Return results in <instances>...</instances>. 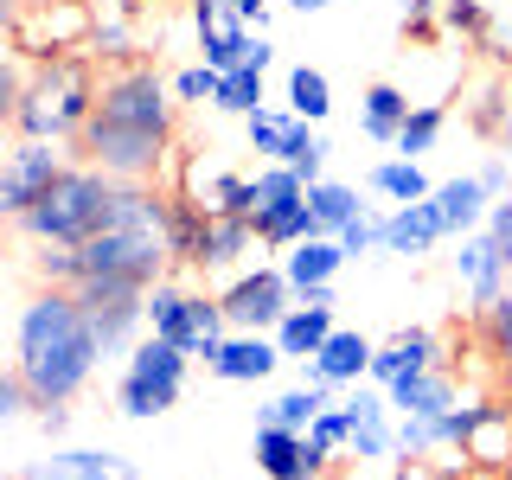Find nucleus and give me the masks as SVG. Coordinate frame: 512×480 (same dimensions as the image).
I'll return each mask as SVG.
<instances>
[{
    "label": "nucleus",
    "instance_id": "7ed1b4c3",
    "mask_svg": "<svg viewBox=\"0 0 512 480\" xmlns=\"http://www.w3.org/2000/svg\"><path fill=\"white\" fill-rule=\"evenodd\" d=\"M96 84H103V64L90 52H58V58H32V84L20 96V109L7 116L13 135L32 141H71L90 128L96 116Z\"/></svg>",
    "mask_w": 512,
    "mask_h": 480
},
{
    "label": "nucleus",
    "instance_id": "5701e85b",
    "mask_svg": "<svg viewBox=\"0 0 512 480\" xmlns=\"http://www.w3.org/2000/svg\"><path fill=\"white\" fill-rule=\"evenodd\" d=\"M20 480H122V455H109V448H52Z\"/></svg>",
    "mask_w": 512,
    "mask_h": 480
},
{
    "label": "nucleus",
    "instance_id": "a211bd4d",
    "mask_svg": "<svg viewBox=\"0 0 512 480\" xmlns=\"http://www.w3.org/2000/svg\"><path fill=\"white\" fill-rule=\"evenodd\" d=\"M333 327H340V301H333V295H320V301H295V308L282 314V327H276V346H282V359L308 365L314 352L333 340Z\"/></svg>",
    "mask_w": 512,
    "mask_h": 480
},
{
    "label": "nucleus",
    "instance_id": "ddd939ff",
    "mask_svg": "<svg viewBox=\"0 0 512 480\" xmlns=\"http://www.w3.org/2000/svg\"><path fill=\"white\" fill-rule=\"evenodd\" d=\"M327 448L314 436H295V429H276V423H256V468L269 480H320L327 474Z\"/></svg>",
    "mask_w": 512,
    "mask_h": 480
},
{
    "label": "nucleus",
    "instance_id": "39448f33",
    "mask_svg": "<svg viewBox=\"0 0 512 480\" xmlns=\"http://www.w3.org/2000/svg\"><path fill=\"white\" fill-rule=\"evenodd\" d=\"M96 122H116V128H135V135L173 141V128H180V96H173V77H160L148 58L109 64L103 84H96Z\"/></svg>",
    "mask_w": 512,
    "mask_h": 480
},
{
    "label": "nucleus",
    "instance_id": "58836bf2",
    "mask_svg": "<svg viewBox=\"0 0 512 480\" xmlns=\"http://www.w3.org/2000/svg\"><path fill=\"white\" fill-rule=\"evenodd\" d=\"M39 288H77L84 282V263H77V250H58V244H39Z\"/></svg>",
    "mask_w": 512,
    "mask_h": 480
},
{
    "label": "nucleus",
    "instance_id": "79ce46f5",
    "mask_svg": "<svg viewBox=\"0 0 512 480\" xmlns=\"http://www.w3.org/2000/svg\"><path fill=\"white\" fill-rule=\"evenodd\" d=\"M308 436H314L320 448H327V455H346V436H352V416H346V404H340V397H333V404H327V410L314 416V429H308Z\"/></svg>",
    "mask_w": 512,
    "mask_h": 480
},
{
    "label": "nucleus",
    "instance_id": "f8f14e48",
    "mask_svg": "<svg viewBox=\"0 0 512 480\" xmlns=\"http://www.w3.org/2000/svg\"><path fill=\"white\" fill-rule=\"evenodd\" d=\"M263 244V231H256V218H224V212H205L199 224V244H192V263L199 276H244V263L256 256Z\"/></svg>",
    "mask_w": 512,
    "mask_h": 480
},
{
    "label": "nucleus",
    "instance_id": "13d9d810",
    "mask_svg": "<svg viewBox=\"0 0 512 480\" xmlns=\"http://www.w3.org/2000/svg\"><path fill=\"white\" fill-rule=\"evenodd\" d=\"M122 480H141V468H135V461H122Z\"/></svg>",
    "mask_w": 512,
    "mask_h": 480
},
{
    "label": "nucleus",
    "instance_id": "4468645a",
    "mask_svg": "<svg viewBox=\"0 0 512 480\" xmlns=\"http://www.w3.org/2000/svg\"><path fill=\"white\" fill-rule=\"evenodd\" d=\"M372 352H378V340H365L359 327H333V340L320 346L308 365H301V378H308V384H327V391H346V384H365V378H372Z\"/></svg>",
    "mask_w": 512,
    "mask_h": 480
},
{
    "label": "nucleus",
    "instance_id": "393cba45",
    "mask_svg": "<svg viewBox=\"0 0 512 480\" xmlns=\"http://www.w3.org/2000/svg\"><path fill=\"white\" fill-rule=\"evenodd\" d=\"M301 199H308V180H301L295 167H282V160H263V167L250 173V218H276Z\"/></svg>",
    "mask_w": 512,
    "mask_h": 480
},
{
    "label": "nucleus",
    "instance_id": "a878e982",
    "mask_svg": "<svg viewBox=\"0 0 512 480\" xmlns=\"http://www.w3.org/2000/svg\"><path fill=\"white\" fill-rule=\"evenodd\" d=\"M461 461L480 474V468H506L512 461V410L487 404V416L468 429V442H461Z\"/></svg>",
    "mask_w": 512,
    "mask_h": 480
},
{
    "label": "nucleus",
    "instance_id": "aec40b11",
    "mask_svg": "<svg viewBox=\"0 0 512 480\" xmlns=\"http://www.w3.org/2000/svg\"><path fill=\"white\" fill-rule=\"evenodd\" d=\"M429 199H436V212L448 224V244H455V237H468V231H480L487 212H493V192L480 186V173H455V180H442Z\"/></svg>",
    "mask_w": 512,
    "mask_h": 480
},
{
    "label": "nucleus",
    "instance_id": "2eb2a0df",
    "mask_svg": "<svg viewBox=\"0 0 512 480\" xmlns=\"http://www.w3.org/2000/svg\"><path fill=\"white\" fill-rule=\"evenodd\" d=\"M352 263V256L340 250V237H308V244H295V250H282V276L288 288H295V301H320V295H333V282H340V269Z\"/></svg>",
    "mask_w": 512,
    "mask_h": 480
},
{
    "label": "nucleus",
    "instance_id": "e433bc0d",
    "mask_svg": "<svg viewBox=\"0 0 512 480\" xmlns=\"http://www.w3.org/2000/svg\"><path fill=\"white\" fill-rule=\"evenodd\" d=\"M397 455H404V461H429V455H442V429H436V416H397Z\"/></svg>",
    "mask_w": 512,
    "mask_h": 480
},
{
    "label": "nucleus",
    "instance_id": "bb28decb",
    "mask_svg": "<svg viewBox=\"0 0 512 480\" xmlns=\"http://www.w3.org/2000/svg\"><path fill=\"white\" fill-rule=\"evenodd\" d=\"M378 192V199H391V205H416V199H429V192H436V180H429L423 173V160H378L372 167V180H365Z\"/></svg>",
    "mask_w": 512,
    "mask_h": 480
},
{
    "label": "nucleus",
    "instance_id": "20e7f679",
    "mask_svg": "<svg viewBox=\"0 0 512 480\" xmlns=\"http://www.w3.org/2000/svg\"><path fill=\"white\" fill-rule=\"evenodd\" d=\"M116 192L122 180L103 167H90V160H71V167L58 173V186L45 192L32 212L13 224V231L26 237V244H58V250H84L96 231L109 224V212H116Z\"/></svg>",
    "mask_w": 512,
    "mask_h": 480
},
{
    "label": "nucleus",
    "instance_id": "1a4fd4ad",
    "mask_svg": "<svg viewBox=\"0 0 512 480\" xmlns=\"http://www.w3.org/2000/svg\"><path fill=\"white\" fill-rule=\"evenodd\" d=\"M77 154L90 160V167H103V173H116V180H160V173L173 167V141H160V135H135V128H116V122H96L77 135Z\"/></svg>",
    "mask_w": 512,
    "mask_h": 480
},
{
    "label": "nucleus",
    "instance_id": "6e6d98bb",
    "mask_svg": "<svg viewBox=\"0 0 512 480\" xmlns=\"http://www.w3.org/2000/svg\"><path fill=\"white\" fill-rule=\"evenodd\" d=\"M282 7H295V13H320L327 0H282Z\"/></svg>",
    "mask_w": 512,
    "mask_h": 480
},
{
    "label": "nucleus",
    "instance_id": "603ef678",
    "mask_svg": "<svg viewBox=\"0 0 512 480\" xmlns=\"http://www.w3.org/2000/svg\"><path fill=\"white\" fill-rule=\"evenodd\" d=\"M276 64V45L263 39V32H250V52H244V71H269Z\"/></svg>",
    "mask_w": 512,
    "mask_h": 480
},
{
    "label": "nucleus",
    "instance_id": "473e14b6",
    "mask_svg": "<svg viewBox=\"0 0 512 480\" xmlns=\"http://www.w3.org/2000/svg\"><path fill=\"white\" fill-rule=\"evenodd\" d=\"M327 135H320V122H295V135H288V148H282V167H295L301 180H327Z\"/></svg>",
    "mask_w": 512,
    "mask_h": 480
},
{
    "label": "nucleus",
    "instance_id": "c03bdc74",
    "mask_svg": "<svg viewBox=\"0 0 512 480\" xmlns=\"http://www.w3.org/2000/svg\"><path fill=\"white\" fill-rule=\"evenodd\" d=\"M26 410H39V397H32V384L7 365V378H0V423H20Z\"/></svg>",
    "mask_w": 512,
    "mask_h": 480
},
{
    "label": "nucleus",
    "instance_id": "a18cd8bd",
    "mask_svg": "<svg viewBox=\"0 0 512 480\" xmlns=\"http://www.w3.org/2000/svg\"><path fill=\"white\" fill-rule=\"evenodd\" d=\"M480 416H487V404H455V410H442V416H436L442 448H461V442H468V429L480 423Z\"/></svg>",
    "mask_w": 512,
    "mask_h": 480
},
{
    "label": "nucleus",
    "instance_id": "09e8293b",
    "mask_svg": "<svg viewBox=\"0 0 512 480\" xmlns=\"http://www.w3.org/2000/svg\"><path fill=\"white\" fill-rule=\"evenodd\" d=\"M186 7H192V32H212V26L231 20V7H224V0H186Z\"/></svg>",
    "mask_w": 512,
    "mask_h": 480
},
{
    "label": "nucleus",
    "instance_id": "6e6552de",
    "mask_svg": "<svg viewBox=\"0 0 512 480\" xmlns=\"http://www.w3.org/2000/svg\"><path fill=\"white\" fill-rule=\"evenodd\" d=\"M77 301H84V314H90V327H96L109 359H128V346L148 333V282L84 276L77 282Z\"/></svg>",
    "mask_w": 512,
    "mask_h": 480
},
{
    "label": "nucleus",
    "instance_id": "c85d7f7f",
    "mask_svg": "<svg viewBox=\"0 0 512 480\" xmlns=\"http://www.w3.org/2000/svg\"><path fill=\"white\" fill-rule=\"evenodd\" d=\"M282 109H295L301 122H327V109H333L327 71H314V64H288V96H282Z\"/></svg>",
    "mask_w": 512,
    "mask_h": 480
},
{
    "label": "nucleus",
    "instance_id": "4d7b16f0",
    "mask_svg": "<svg viewBox=\"0 0 512 480\" xmlns=\"http://www.w3.org/2000/svg\"><path fill=\"white\" fill-rule=\"evenodd\" d=\"M480 480H512V461L506 468H480Z\"/></svg>",
    "mask_w": 512,
    "mask_h": 480
},
{
    "label": "nucleus",
    "instance_id": "b1692460",
    "mask_svg": "<svg viewBox=\"0 0 512 480\" xmlns=\"http://www.w3.org/2000/svg\"><path fill=\"white\" fill-rule=\"evenodd\" d=\"M333 397H340V391H327V384H308V378H301L295 391L269 397V404L256 410V423H276V429H295V436H308V429H314V416L327 410Z\"/></svg>",
    "mask_w": 512,
    "mask_h": 480
},
{
    "label": "nucleus",
    "instance_id": "052dcab7",
    "mask_svg": "<svg viewBox=\"0 0 512 480\" xmlns=\"http://www.w3.org/2000/svg\"><path fill=\"white\" fill-rule=\"evenodd\" d=\"M442 480H455V474H442Z\"/></svg>",
    "mask_w": 512,
    "mask_h": 480
},
{
    "label": "nucleus",
    "instance_id": "49530a36",
    "mask_svg": "<svg viewBox=\"0 0 512 480\" xmlns=\"http://www.w3.org/2000/svg\"><path fill=\"white\" fill-rule=\"evenodd\" d=\"M480 231H487V244L500 250V263L512 269V199H493V212H487V224H480Z\"/></svg>",
    "mask_w": 512,
    "mask_h": 480
},
{
    "label": "nucleus",
    "instance_id": "c9c22d12",
    "mask_svg": "<svg viewBox=\"0 0 512 480\" xmlns=\"http://www.w3.org/2000/svg\"><path fill=\"white\" fill-rule=\"evenodd\" d=\"M442 128H448V109H442V103H416V109H410V122L397 128V154H404V160L436 154Z\"/></svg>",
    "mask_w": 512,
    "mask_h": 480
},
{
    "label": "nucleus",
    "instance_id": "423d86ee",
    "mask_svg": "<svg viewBox=\"0 0 512 480\" xmlns=\"http://www.w3.org/2000/svg\"><path fill=\"white\" fill-rule=\"evenodd\" d=\"M192 352L160 340V333H141L135 346H128V365L116 378V410L128 423H154V416H167L173 404L186 397V372H192Z\"/></svg>",
    "mask_w": 512,
    "mask_h": 480
},
{
    "label": "nucleus",
    "instance_id": "4be33fe9",
    "mask_svg": "<svg viewBox=\"0 0 512 480\" xmlns=\"http://www.w3.org/2000/svg\"><path fill=\"white\" fill-rule=\"evenodd\" d=\"M391 410L397 416H442L455 410V378L442 365H423V372H404L391 384Z\"/></svg>",
    "mask_w": 512,
    "mask_h": 480
},
{
    "label": "nucleus",
    "instance_id": "c756f323",
    "mask_svg": "<svg viewBox=\"0 0 512 480\" xmlns=\"http://www.w3.org/2000/svg\"><path fill=\"white\" fill-rule=\"evenodd\" d=\"M256 231H263V250H295V244H308V237H320V218H314V205L301 199V205H288V212L276 218H256Z\"/></svg>",
    "mask_w": 512,
    "mask_h": 480
},
{
    "label": "nucleus",
    "instance_id": "6ab92c4d",
    "mask_svg": "<svg viewBox=\"0 0 512 480\" xmlns=\"http://www.w3.org/2000/svg\"><path fill=\"white\" fill-rule=\"evenodd\" d=\"M442 244H448V224L436 212V199L391 205V212H384V256H429Z\"/></svg>",
    "mask_w": 512,
    "mask_h": 480
},
{
    "label": "nucleus",
    "instance_id": "a19ab883",
    "mask_svg": "<svg viewBox=\"0 0 512 480\" xmlns=\"http://www.w3.org/2000/svg\"><path fill=\"white\" fill-rule=\"evenodd\" d=\"M333 237H340V250H346V256H372V250H384V212L352 218L346 231H333Z\"/></svg>",
    "mask_w": 512,
    "mask_h": 480
},
{
    "label": "nucleus",
    "instance_id": "9d476101",
    "mask_svg": "<svg viewBox=\"0 0 512 480\" xmlns=\"http://www.w3.org/2000/svg\"><path fill=\"white\" fill-rule=\"evenodd\" d=\"M218 301H224L231 333H276L282 314L295 308V288H288L282 263H250L244 276H231L218 288Z\"/></svg>",
    "mask_w": 512,
    "mask_h": 480
},
{
    "label": "nucleus",
    "instance_id": "72a5a7b5",
    "mask_svg": "<svg viewBox=\"0 0 512 480\" xmlns=\"http://www.w3.org/2000/svg\"><path fill=\"white\" fill-rule=\"evenodd\" d=\"M212 109L218 116H237V122H250L256 109H269V96H263V71H224V84L212 96Z\"/></svg>",
    "mask_w": 512,
    "mask_h": 480
},
{
    "label": "nucleus",
    "instance_id": "bf43d9fd",
    "mask_svg": "<svg viewBox=\"0 0 512 480\" xmlns=\"http://www.w3.org/2000/svg\"><path fill=\"white\" fill-rule=\"evenodd\" d=\"M506 173H512V148H506Z\"/></svg>",
    "mask_w": 512,
    "mask_h": 480
},
{
    "label": "nucleus",
    "instance_id": "8fccbe9b",
    "mask_svg": "<svg viewBox=\"0 0 512 480\" xmlns=\"http://www.w3.org/2000/svg\"><path fill=\"white\" fill-rule=\"evenodd\" d=\"M480 186H487L493 199H512V173H506V154H493L487 167H480Z\"/></svg>",
    "mask_w": 512,
    "mask_h": 480
},
{
    "label": "nucleus",
    "instance_id": "5fc2aeb1",
    "mask_svg": "<svg viewBox=\"0 0 512 480\" xmlns=\"http://www.w3.org/2000/svg\"><path fill=\"white\" fill-rule=\"evenodd\" d=\"M391 480H423V461H404V455H397V468H391Z\"/></svg>",
    "mask_w": 512,
    "mask_h": 480
},
{
    "label": "nucleus",
    "instance_id": "3c124183",
    "mask_svg": "<svg viewBox=\"0 0 512 480\" xmlns=\"http://www.w3.org/2000/svg\"><path fill=\"white\" fill-rule=\"evenodd\" d=\"M224 7H231V20H244V26H256V32L269 26V0H224Z\"/></svg>",
    "mask_w": 512,
    "mask_h": 480
},
{
    "label": "nucleus",
    "instance_id": "f257e3e1",
    "mask_svg": "<svg viewBox=\"0 0 512 480\" xmlns=\"http://www.w3.org/2000/svg\"><path fill=\"white\" fill-rule=\"evenodd\" d=\"M103 359L109 352L96 340L77 288H39V295H26L20 327H13V372L32 384L39 410L77 404V397L90 391V378H96Z\"/></svg>",
    "mask_w": 512,
    "mask_h": 480
},
{
    "label": "nucleus",
    "instance_id": "de8ad7c7",
    "mask_svg": "<svg viewBox=\"0 0 512 480\" xmlns=\"http://www.w3.org/2000/svg\"><path fill=\"white\" fill-rule=\"evenodd\" d=\"M404 7V39H429L442 20V0H397Z\"/></svg>",
    "mask_w": 512,
    "mask_h": 480
},
{
    "label": "nucleus",
    "instance_id": "7c9ffc66",
    "mask_svg": "<svg viewBox=\"0 0 512 480\" xmlns=\"http://www.w3.org/2000/svg\"><path fill=\"white\" fill-rule=\"evenodd\" d=\"M250 32L244 20H224L212 32H199V64H212V71H244V52H250Z\"/></svg>",
    "mask_w": 512,
    "mask_h": 480
},
{
    "label": "nucleus",
    "instance_id": "4c0bfd02",
    "mask_svg": "<svg viewBox=\"0 0 512 480\" xmlns=\"http://www.w3.org/2000/svg\"><path fill=\"white\" fill-rule=\"evenodd\" d=\"M480 340H487L493 359H506V365H512V288H506L500 301H493V308H480Z\"/></svg>",
    "mask_w": 512,
    "mask_h": 480
},
{
    "label": "nucleus",
    "instance_id": "0eeeda50",
    "mask_svg": "<svg viewBox=\"0 0 512 480\" xmlns=\"http://www.w3.org/2000/svg\"><path fill=\"white\" fill-rule=\"evenodd\" d=\"M71 167V141H32V135H13L7 141V160H0V218L20 224L45 192L58 186V173Z\"/></svg>",
    "mask_w": 512,
    "mask_h": 480
},
{
    "label": "nucleus",
    "instance_id": "864d4df0",
    "mask_svg": "<svg viewBox=\"0 0 512 480\" xmlns=\"http://www.w3.org/2000/svg\"><path fill=\"white\" fill-rule=\"evenodd\" d=\"M39 429H45V436H64V429H71V404H52V410H39Z\"/></svg>",
    "mask_w": 512,
    "mask_h": 480
},
{
    "label": "nucleus",
    "instance_id": "37998d69",
    "mask_svg": "<svg viewBox=\"0 0 512 480\" xmlns=\"http://www.w3.org/2000/svg\"><path fill=\"white\" fill-rule=\"evenodd\" d=\"M442 26L461 39H487V7L480 0H442Z\"/></svg>",
    "mask_w": 512,
    "mask_h": 480
},
{
    "label": "nucleus",
    "instance_id": "f704fd0d",
    "mask_svg": "<svg viewBox=\"0 0 512 480\" xmlns=\"http://www.w3.org/2000/svg\"><path fill=\"white\" fill-rule=\"evenodd\" d=\"M186 295H192V288H186L180 276H160V282L148 288V333H160V340H180Z\"/></svg>",
    "mask_w": 512,
    "mask_h": 480
},
{
    "label": "nucleus",
    "instance_id": "412c9836",
    "mask_svg": "<svg viewBox=\"0 0 512 480\" xmlns=\"http://www.w3.org/2000/svg\"><path fill=\"white\" fill-rule=\"evenodd\" d=\"M410 109H416L410 90H404V84H384V77H378V84H365V96H359V128L378 141V148H397V128L410 122Z\"/></svg>",
    "mask_w": 512,
    "mask_h": 480
},
{
    "label": "nucleus",
    "instance_id": "9b49d317",
    "mask_svg": "<svg viewBox=\"0 0 512 480\" xmlns=\"http://www.w3.org/2000/svg\"><path fill=\"white\" fill-rule=\"evenodd\" d=\"M96 13L84 0H32V7L13 13V45L26 58H58V52H84L90 45Z\"/></svg>",
    "mask_w": 512,
    "mask_h": 480
},
{
    "label": "nucleus",
    "instance_id": "dca6fc26",
    "mask_svg": "<svg viewBox=\"0 0 512 480\" xmlns=\"http://www.w3.org/2000/svg\"><path fill=\"white\" fill-rule=\"evenodd\" d=\"M276 365H288L282 346H276V333H224V346L212 352L205 372L224 378V384H269Z\"/></svg>",
    "mask_w": 512,
    "mask_h": 480
},
{
    "label": "nucleus",
    "instance_id": "f3484780",
    "mask_svg": "<svg viewBox=\"0 0 512 480\" xmlns=\"http://www.w3.org/2000/svg\"><path fill=\"white\" fill-rule=\"evenodd\" d=\"M448 269H455V282L468 288L474 314H480V308H493V301L506 295V276H512V269L500 263V250L487 244V231H468V237H455V256H448Z\"/></svg>",
    "mask_w": 512,
    "mask_h": 480
},
{
    "label": "nucleus",
    "instance_id": "2f4dec72",
    "mask_svg": "<svg viewBox=\"0 0 512 480\" xmlns=\"http://www.w3.org/2000/svg\"><path fill=\"white\" fill-rule=\"evenodd\" d=\"M295 109H276V103H269V109H256V116L244 122V141H250V154L256 160H282V148H288V135H295Z\"/></svg>",
    "mask_w": 512,
    "mask_h": 480
},
{
    "label": "nucleus",
    "instance_id": "cd10ccee",
    "mask_svg": "<svg viewBox=\"0 0 512 480\" xmlns=\"http://www.w3.org/2000/svg\"><path fill=\"white\" fill-rule=\"evenodd\" d=\"M308 205H314V218H320V231H327V237L346 231L352 218L372 212V205L359 199V186H346V180H314V186H308Z\"/></svg>",
    "mask_w": 512,
    "mask_h": 480
},
{
    "label": "nucleus",
    "instance_id": "ea45409f",
    "mask_svg": "<svg viewBox=\"0 0 512 480\" xmlns=\"http://www.w3.org/2000/svg\"><path fill=\"white\" fill-rule=\"evenodd\" d=\"M218 84H224V71H212V64H186V71H173V96H180V109L212 103Z\"/></svg>",
    "mask_w": 512,
    "mask_h": 480
},
{
    "label": "nucleus",
    "instance_id": "f03ea898",
    "mask_svg": "<svg viewBox=\"0 0 512 480\" xmlns=\"http://www.w3.org/2000/svg\"><path fill=\"white\" fill-rule=\"evenodd\" d=\"M173 218H180V192L160 180H122L116 212L109 224L77 250L84 276H116V282H160L173 263H180V237H173Z\"/></svg>",
    "mask_w": 512,
    "mask_h": 480
}]
</instances>
